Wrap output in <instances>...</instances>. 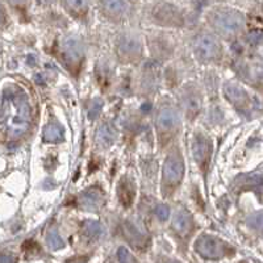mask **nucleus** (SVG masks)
Wrapping results in <instances>:
<instances>
[{
  "label": "nucleus",
  "mask_w": 263,
  "mask_h": 263,
  "mask_svg": "<svg viewBox=\"0 0 263 263\" xmlns=\"http://www.w3.org/2000/svg\"><path fill=\"white\" fill-rule=\"evenodd\" d=\"M82 203L87 210H96L102 205L103 194L99 190L91 189L82 195Z\"/></svg>",
  "instance_id": "2eb2a0df"
},
{
  "label": "nucleus",
  "mask_w": 263,
  "mask_h": 263,
  "mask_svg": "<svg viewBox=\"0 0 263 263\" xmlns=\"http://www.w3.org/2000/svg\"><path fill=\"white\" fill-rule=\"evenodd\" d=\"M0 263H16V259L15 257H12V255H2V259H0Z\"/></svg>",
  "instance_id": "a878e982"
},
{
  "label": "nucleus",
  "mask_w": 263,
  "mask_h": 263,
  "mask_svg": "<svg viewBox=\"0 0 263 263\" xmlns=\"http://www.w3.org/2000/svg\"><path fill=\"white\" fill-rule=\"evenodd\" d=\"M195 53L201 60H215L221 53L217 40L210 34H201L195 40Z\"/></svg>",
  "instance_id": "20e7f679"
},
{
  "label": "nucleus",
  "mask_w": 263,
  "mask_h": 263,
  "mask_svg": "<svg viewBox=\"0 0 263 263\" xmlns=\"http://www.w3.org/2000/svg\"><path fill=\"white\" fill-rule=\"evenodd\" d=\"M72 12H86L87 9V0H65Z\"/></svg>",
  "instance_id": "412c9836"
},
{
  "label": "nucleus",
  "mask_w": 263,
  "mask_h": 263,
  "mask_svg": "<svg viewBox=\"0 0 263 263\" xmlns=\"http://www.w3.org/2000/svg\"><path fill=\"white\" fill-rule=\"evenodd\" d=\"M156 216L158 217V220L161 221H166L170 216V210H168L167 205H164V204H161L156 208Z\"/></svg>",
  "instance_id": "b1692460"
},
{
  "label": "nucleus",
  "mask_w": 263,
  "mask_h": 263,
  "mask_svg": "<svg viewBox=\"0 0 263 263\" xmlns=\"http://www.w3.org/2000/svg\"><path fill=\"white\" fill-rule=\"evenodd\" d=\"M117 137V132L115 129V126L109 123H105L100 125L98 130V135H96V138H98V142L102 146H109L115 142Z\"/></svg>",
  "instance_id": "9d476101"
},
{
  "label": "nucleus",
  "mask_w": 263,
  "mask_h": 263,
  "mask_svg": "<svg viewBox=\"0 0 263 263\" xmlns=\"http://www.w3.org/2000/svg\"><path fill=\"white\" fill-rule=\"evenodd\" d=\"M183 173H184V163L179 156L173 154L166 159L163 166L164 179H167L168 182H178L182 179Z\"/></svg>",
  "instance_id": "423d86ee"
},
{
  "label": "nucleus",
  "mask_w": 263,
  "mask_h": 263,
  "mask_svg": "<svg viewBox=\"0 0 263 263\" xmlns=\"http://www.w3.org/2000/svg\"><path fill=\"white\" fill-rule=\"evenodd\" d=\"M183 105H184V109L187 112L190 117L195 116V115L199 114L201 108V99L200 95L195 91H189L185 92L184 98H183Z\"/></svg>",
  "instance_id": "9b49d317"
},
{
  "label": "nucleus",
  "mask_w": 263,
  "mask_h": 263,
  "mask_svg": "<svg viewBox=\"0 0 263 263\" xmlns=\"http://www.w3.org/2000/svg\"><path fill=\"white\" fill-rule=\"evenodd\" d=\"M117 258H119L120 263H128L129 262V251L126 250V248H120L119 251H117Z\"/></svg>",
  "instance_id": "393cba45"
},
{
  "label": "nucleus",
  "mask_w": 263,
  "mask_h": 263,
  "mask_svg": "<svg viewBox=\"0 0 263 263\" xmlns=\"http://www.w3.org/2000/svg\"><path fill=\"white\" fill-rule=\"evenodd\" d=\"M30 105L24 92L7 88L2 100V129L8 138H17L29 129Z\"/></svg>",
  "instance_id": "f257e3e1"
},
{
  "label": "nucleus",
  "mask_w": 263,
  "mask_h": 263,
  "mask_svg": "<svg viewBox=\"0 0 263 263\" xmlns=\"http://www.w3.org/2000/svg\"><path fill=\"white\" fill-rule=\"evenodd\" d=\"M124 233H125L126 238L135 246H144L146 243V236L137 225L132 224V222H125L124 224Z\"/></svg>",
  "instance_id": "1a4fd4ad"
},
{
  "label": "nucleus",
  "mask_w": 263,
  "mask_h": 263,
  "mask_svg": "<svg viewBox=\"0 0 263 263\" xmlns=\"http://www.w3.org/2000/svg\"><path fill=\"white\" fill-rule=\"evenodd\" d=\"M213 27L224 36H233L242 29L243 17L236 11H221L213 17Z\"/></svg>",
  "instance_id": "7ed1b4c3"
},
{
  "label": "nucleus",
  "mask_w": 263,
  "mask_h": 263,
  "mask_svg": "<svg viewBox=\"0 0 263 263\" xmlns=\"http://www.w3.org/2000/svg\"><path fill=\"white\" fill-rule=\"evenodd\" d=\"M212 153V144H211L210 138L204 135H196L192 142V154L194 158L199 164H204L208 162Z\"/></svg>",
  "instance_id": "39448f33"
},
{
  "label": "nucleus",
  "mask_w": 263,
  "mask_h": 263,
  "mask_svg": "<svg viewBox=\"0 0 263 263\" xmlns=\"http://www.w3.org/2000/svg\"><path fill=\"white\" fill-rule=\"evenodd\" d=\"M62 51L66 60L77 62L83 55V46L77 37H67L62 42Z\"/></svg>",
  "instance_id": "0eeeda50"
},
{
  "label": "nucleus",
  "mask_w": 263,
  "mask_h": 263,
  "mask_svg": "<svg viewBox=\"0 0 263 263\" xmlns=\"http://www.w3.org/2000/svg\"><path fill=\"white\" fill-rule=\"evenodd\" d=\"M195 250L206 259H220L227 255L228 245L217 237L204 234L196 239Z\"/></svg>",
  "instance_id": "f03ea898"
},
{
  "label": "nucleus",
  "mask_w": 263,
  "mask_h": 263,
  "mask_svg": "<svg viewBox=\"0 0 263 263\" xmlns=\"http://www.w3.org/2000/svg\"><path fill=\"white\" fill-rule=\"evenodd\" d=\"M120 50L126 55H136L137 53H140V44L136 39L125 37L123 41L120 42Z\"/></svg>",
  "instance_id": "f3484780"
},
{
  "label": "nucleus",
  "mask_w": 263,
  "mask_h": 263,
  "mask_svg": "<svg viewBox=\"0 0 263 263\" xmlns=\"http://www.w3.org/2000/svg\"><path fill=\"white\" fill-rule=\"evenodd\" d=\"M9 2L13 4H20V3H24L25 0H9Z\"/></svg>",
  "instance_id": "bb28decb"
},
{
  "label": "nucleus",
  "mask_w": 263,
  "mask_h": 263,
  "mask_svg": "<svg viewBox=\"0 0 263 263\" xmlns=\"http://www.w3.org/2000/svg\"><path fill=\"white\" fill-rule=\"evenodd\" d=\"M63 137V130L57 124H49L44 130V138L46 141H60Z\"/></svg>",
  "instance_id": "a211bd4d"
},
{
  "label": "nucleus",
  "mask_w": 263,
  "mask_h": 263,
  "mask_svg": "<svg viewBox=\"0 0 263 263\" xmlns=\"http://www.w3.org/2000/svg\"><path fill=\"white\" fill-rule=\"evenodd\" d=\"M84 233L88 237H99L103 233L102 225L96 221H87L83 227Z\"/></svg>",
  "instance_id": "aec40b11"
},
{
  "label": "nucleus",
  "mask_w": 263,
  "mask_h": 263,
  "mask_svg": "<svg viewBox=\"0 0 263 263\" xmlns=\"http://www.w3.org/2000/svg\"><path fill=\"white\" fill-rule=\"evenodd\" d=\"M117 194H119L120 201L124 206H130L135 199V189L128 179H121L119 187H117Z\"/></svg>",
  "instance_id": "f8f14e48"
},
{
  "label": "nucleus",
  "mask_w": 263,
  "mask_h": 263,
  "mask_svg": "<svg viewBox=\"0 0 263 263\" xmlns=\"http://www.w3.org/2000/svg\"><path fill=\"white\" fill-rule=\"evenodd\" d=\"M103 6L108 12L114 15H123L128 11L126 0H103Z\"/></svg>",
  "instance_id": "dca6fc26"
},
{
  "label": "nucleus",
  "mask_w": 263,
  "mask_h": 263,
  "mask_svg": "<svg viewBox=\"0 0 263 263\" xmlns=\"http://www.w3.org/2000/svg\"><path fill=\"white\" fill-rule=\"evenodd\" d=\"M178 123H179V115L171 108H164L157 116V125L163 132L175 128Z\"/></svg>",
  "instance_id": "6e6552de"
},
{
  "label": "nucleus",
  "mask_w": 263,
  "mask_h": 263,
  "mask_svg": "<svg viewBox=\"0 0 263 263\" xmlns=\"http://www.w3.org/2000/svg\"><path fill=\"white\" fill-rule=\"evenodd\" d=\"M102 108H103V102L100 99H93L92 102H91L90 105V109H88V117L90 119H95V117L99 116V114L102 112Z\"/></svg>",
  "instance_id": "4be33fe9"
},
{
  "label": "nucleus",
  "mask_w": 263,
  "mask_h": 263,
  "mask_svg": "<svg viewBox=\"0 0 263 263\" xmlns=\"http://www.w3.org/2000/svg\"><path fill=\"white\" fill-rule=\"evenodd\" d=\"M225 95H227V98L229 99L230 102L236 105L245 104L246 100H248V95H246L245 91L239 86L233 83L227 84V87H225Z\"/></svg>",
  "instance_id": "4468645a"
},
{
  "label": "nucleus",
  "mask_w": 263,
  "mask_h": 263,
  "mask_svg": "<svg viewBox=\"0 0 263 263\" xmlns=\"http://www.w3.org/2000/svg\"><path fill=\"white\" fill-rule=\"evenodd\" d=\"M168 263H180V262H175V260H173V262H168Z\"/></svg>",
  "instance_id": "cd10ccee"
},
{
  "label": "nucleus",
  "mask_w": 263,
  "mask_h": 263,
  "mask_svg": "<svg viewBox=\"0 0 263 263\" xmlns=\"http://www.w3.org/2000/svg\"><path fill=\"white\" fill-rule=\"evenodd\" d=\"M46 243L53 250H60V249H62L65 246L62 237L60 236V233L55 229H51L48 233V236H46Z\"/></svg>",
  "instance_id": "6ab92c4d"
},
{
  "label": "nucleus",
  "mask_w": 263,
  "mask_h": 263,
  "mask_svg": "<svg viewBox=\"0 0 263 263\" xmlns=\"http://www.w3.org/2000/svg\"><path fill=\"white\" fill-rule=\"evenodd\" d=\"M248 224L251 228H260L263 227V212H257L253 213L251 216H249Z\"/></svg>",
  "instance_id": "5701e85b"
},
{
  "label": "nucleus",
  "mask_w": 263,
  "mask_h": 263,
  "mask_svg": "<svg viewBox=\"0 0 263 263\" xmlns=\"http://www.w3.org/2000/svg\"><path fill=\"white\" fill-rule=\"evenodd\" d=\"M190 225H191V217H190V213L187 212L184 208H178L177 213H175L173 220L174 229L177 230L178 233L184 234L185 232L190 229Z\"/></svg>",
  "instance_id": "ddd939ff"
}]
</instances>
